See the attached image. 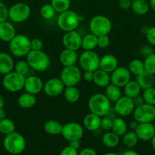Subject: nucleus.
<instances>
[{"mask_svg":"<svg viewBox=\"0 0 155 155\" xmlns=\"http://www.w3.org/2000/svg\"><path fill=\"white\" fill-rule=\"evenodd\" d=\"M88 105L91 113L98 115L100 117L107 116L111 110V101L103 93L93 95L88 101Z\"/></svg>","mask_w":155,"mask_h":155,"instance_id":"obj_1","label":"nucleus"},{"mask_svg":"<svg viewBox=\"0 0 155 155\" xmlns=\"http://www.w3.org/2000/svg\"><path fill=\"white\" fill-rule=\"evenodd\" d=\"M3 145L7 152L11 154H20L24 151L26 141L24 136L17 132L6 135L3 141Z\"/></svg>","mask_w":155,"mask_h":155,"instance_id":"obj_2","label":"nucleus"},{"mask_svg":"<svg viewBox=\"0 0 155 155\" xmlns=\"http://www.w3.org/2000/svg\"><path fill=\"white\" fill-rule=\"evenodd\" d=\"M27 62L30 68L39 72L46 71L50 65V57L43 50H30L27 55Z\"/></svg>","mask_w":155,"mask_h":155,"instance_id":"obj_3","label":"nucleus"},{"mask_svg":"<svg viewBox=\"0 0 155 155\" xmlns=\"http://www.w3.org/2000/svg\"><path fill=\"white\" fill-rule=\"evenodd\" d=\"M9 50L15 57L27 56L30 51V39L24 34H16L9 42Z\"/></svg>","mask_w":155,"mask_h":155,"instance_id":"obj_4","label":"nucleus"},{"mask_svg":"<svg viewBox=\"0 0 155 155\" xmlns=\"http://www.w3.org/2000/svg\"><path fill=\"white\" fill-rule=\"evenodd\" d=\"M81 21V16L75 12L71 10H67L59 14L57 19V24L59 29L64 32L75 30L79 26Z\"/></svg>","mask_w":155,"mask_h":155,"instance_id":"obj_5","label":"nucleus"},{"mask_svg":"<svg viewBox=\"0 0 155 155\" xmlns=\"http://www.w3.org/2000/svg\"><path fill=\"white\" fill-rule=\"evenodd\" d=\"M112 22L104 15H95L89 24L91 32L97 36L108 35L112 30Z\"/></svg>","mask_w":155,"mask_h":155,"instance_id":"obj_6","label":"nucleus"},{"mask_svg":"<svg viewBox=\"0 0 155 155\" xmlns=\"http://www.w3.org/2000/svg\"><path fill=\"white\" fill-rule=\"evenodd\" d=\"M25 79V76L15 71H12L4 76L2 79V86L9 92H19L24 89Z\"/></svg>","mask_w":155,"mask_h":155,"instance_id":"obj_7","label":"nucleus"},{"mask_svg":"<svg viewBox=\"0 0 155 155\" xmlns=\"http://www.w3.org/2000/svg\"><path fill=\"white\" fill-rule=\"evenodd\" d=\"M100 59V58L95 51H84L78 56V63L83 71L94 72L99 69Z\"/></svg>","mask_w":155,"mask_h":155,"instance_id":"obj_8","label":"nucleus"},{"mask_svg":"<svg viewBox=\"0 0 155 155\" xmlns=\"http://www.w3.org/2000/svg\"><path fill=\"white\" fill-rule=\"evenodd\" d=\"M31 10L28 5L23 2L14 4L9 8V18L15 23H22L30 16Z\"/></svg>","mask_w":155,"mask_h":155,"instance_id":"obj_9","label":"nucleus"},{"mask_svg":"<svg viewBox=\"0 0 155 155\" xmlns=\"http://www.w3.org/2000/svg\"><path fill=\"white\" fill-rule=\"evenodd\" d=\"M81 71L75 65L64 67L60 74V80L65 86H77L81 81Z\"/></svg>","mask_w":155,"mask_h":155,"instance_id":"obj_10","label":"nucleus"},{"mask_svg":"<svg viewBox=\"0 0 155 155\" xmlns=\"http://www.w3.org/2000/svg\"><path fill=\"white\" fill-rule=\"evenodd\" d=\"M134 120L139 124L152 123L155 120V107L153 105L143 104L139 107H135L133 111Z\"/></svg>","mask_w":155,"mask_h":155,"instance_id":"obj_11","label":"nucleus"},{"mask_svg":"<svg viewBox=\"0 0 155 155\" xmlns=\"http://www.w3.org/2000/svg\"><path fill=\"white\" fill-rule=\"evenodd\" d=\"M61 135L65 140H80L84 136V128L81 124L75 122H70L62 126Z\"/></svg>","mask_w":155,"mask_h":155,"instance_id":"obj_12","label":"nucleus"},{"mask_svg":"<svg viewBox=\"0 0 155 155\" xmlns=\"http://www.w3.org/2000/svg\"><path fill=\"white\" fill-rule=\"evenodd\" d=\"M132 74L129 68L124 67H118L111 73L110 83L120 88H123L131 80Z\"/></svg>","mask_w":155,"mask_h":155,"instance_id":"obj_13","label":"nucleus"},{"mask_svg":"<svg viewBox=\"0 0 155 155\" xmlns=\"http://www.w3.org/2000/svg\"><path fill=\"white\" fill-rule=\"evenodd\" d=\"M114 108L120 117H128L133 113L135 107L132 98L124 95L115 101Z\"/></svg>","mask_w":155,"mask_h":155,"instance_id":"obj_14","label":"nucleus"},{"mask_svg":"<svg viewBox=\"0 0 155 155\" xmlns=\"http://www.w3.org/2000/svg\"><path fill=\"white\" fill-rule=\"evenodd\" d=\"M65 86L60 78H52L43 84L44 92L50 97H57L63 92Z\"/></svg>","mask_w":155,"mask_h":155,"instance_id":"obj_15","label":"nucleus"},{"mask_svg":"<svg viewBox=\"0 0 155 155\" xmlns=\"http://www.w3.org/2000/svg\"><path fill=\"white\" fill-rule=\"evenodd\" d=\"M82 37L77 31L65 32L62 39V44L65 48L77 51L81 47Z\"/></svg>","mask_w":155,"mask_h":155,"instance_id":"obj_16","label":"nucleus"},{"mask_svg":"<svg viewBox=\"0 0 155 155\" xmlns=\"http://www.w3.org/2000/svg\"><path fill=\"white\" fill-rule=\"evenodd\" d=\"M24 89L26 91V92L34 95H36L43 89V80L36 76H30V77H27L24 82Z\"/></svg>","mask_w":155,"mask_h":155,"instance_id":"obj_17","label":"nucleus"},{"mask_svg":"<svg viewBox=\"0 0 155 155\" xmlns=\"http://www.w3.org/2000/svg\"><path fill=\"white\" fill-rule=\"evenodd\" d=\"M138 139L141 141H150L155 134V127L151 123L139 124L135 130Z\"/></svg>","mask_w":155,"mask_h":155,"instance_id":"obj_18","label":"nucleus"},{"mask_svg":"<svg viewBox=\"0 0 155 155\" xmlns=\"http://www.w3.org/2000/svg\"><path fill=\"white\" fill-rule=\"evenodd\" d=\"M118 59L113 54H107L103 55L100 59V67L99 68L102 71L111 74L118 68Z\"/></svg>","mask_w":155,"mask_h":155,"instance_id":"obj_19","label":"nucleus"},{"mask_svg":"<svg viewBox=\"0 0 155 155\" xmlns=\"http://www.w3.org/2000/svg\"><path fill=\"white\" fill-rule=\"evenodd\" d=\"M59 61L64 67L75 65L78 61V55L77 51L65 48L59 55Z\"/></svg>","mask_w":155,"mask_h":155,"instance_id":"obj_20","label":"nucleus"},{"mask_svg":"<svg viewBox=\"0 0 155 155\" xmlns=\"http://www.w3.org/2000/svg\"><path fill=\"white\" fill-rule=\"evenodd\" d=\"M16 35V30L12 23L3 21L0 23V39L4 42H10Z\"/></svg>","mask_w":155,"mask_h":155,"instance_id":"obj_21","label":"nucleus"},{"mask_svg":"<svg viewBox=\"0 0 155 155\" xmlns=\"http://www.w3.org/2000/svg\"><path fill=\"white\" fill-rule=\"evenodd\" d=\"M15 63L12 56L6 52H0V74H5L12 72Z\"/></svg>","mask_w":155,"mask_h":155,"instance_id":"obj_22","label":"nucleus"},{"mask_svg":"<svg viewBox=\"0 0 155 155\" xmlns=\"http://www.w3.org/2000/svg\"><path fill=\"white\" fill-rule=\"evenodd\" d=\"M101 117L97 114L90 113L84 117L83 120L84 127L89 131H96L100 128Z\"/></svg>","mask_w":155,"mask_h":155,"instance_id":"obj_23","label":"nucleus"},{"mask_svg":"<svg viewBox=\"0 0 155 155\" xmlns=\"http://www.w3.org/2000/svg\"><path fill=\"white\" fill-rule=\"evenodd\" d=\"M135 81L138 83L141 89H146L148 88L153 87L154 84L155 79L153 74H150L144 71L139 75L136 76V80Z\"/></svg>","mask_w":155,"mask_h":155,"instance_id":"obj_24","label":"nucleus"},{"mask_svg":"<svg viewBox=\"0 0 155 155\" xmlns=\"http://www.w3.org/2000/svg\"><path fill=\"white\" fill-rule=\"evenodd\" d=\"M93 82L96 86L99 87L106 88L110 83V75L109 73L102 71L99 68L94 72Z\"/></svg>","mask_w":155,"mask_h":155,"instance_id":"obj_25","label":"nucleus"},{"mask_svg":"<svg viewBox=\"0 0 155 155\" xmlns=\"http://www.w3.org/2000/svg\"><path fill=\"white\" fill-rule=\"evenodd\" d=\"M18 105L24 109H29L33 107L36 103V98L34 95L25 92L18 97Z\"/></svg>","mask_w":155,"mask_h":155,"instance_id":"obj_26","label":"nucleus"},{"mask_svg":"<svg viewBox=\"0 0 155 155\" xmlns=\"http://www.w3.org/2000/svg\"><path fill=\"white\" fill-rule=\"evenodd\" d=\"M97 39L98 36L91 33L85 35L82 37L81 40V48L84 49V51H93L97 46Z\"/></svg>","mask_w":155,"mask_h":155,"instance_id":"obj_27","label":"nucleus"},{"mask_svg":"<svg viewBox=\"0 0 155 155\" xmlns=\"http://www.w3.org/2000/svg\"><path fill=\"white\" fill-rule=\"evenodd\" d=\"M132 9L138 15H144L149 12L150 5L146 0H134L132 3Z\"/></svg>","mask_w":155,"mask_h":155,"instance_id":"obj_28","label":"nucleus"},{"mask_svg":"<svg viewBox=\"0 0 155 155\" xmlns=\"http://www.w3.org/2000/svg\"><path fill=\"white\" fill-rule=\"evenodd\" d=\"M128 125L122 117H116L112 120V127L111 130L119 136H123L127 133Z\"/></svg>","mask_w":155,"mask_h":155,"instance_id":"obj_29","label":"nucleus"},{"mask_svg":"<svg viewBox=\"0 0 155 155\" xmlns=\"http://www.w3.org/2000/svg\"><path fill=\"white\" fill-rule=\"evenodd\" d=\"M105 95L107 97L108 99L111 102H115L118 99H119L122 95V91L120 87L115 86V85L109 83L105 89Z\"/></svg>","mask_w":155,"mask_h":155,"instance_id":"obj_30","label":"nucleus"},{"mask_svg":"<svg viewBox=\"0 0 155 155\" xmlns=\"http://www.w3.org/2000/svg\"><path fill=\"white\" fill-rule=\"evenodd\" d=\"M141 90V89L138 83L136 81H133V80H130L123 87V92H124L125 95L131 98H133L139 95Z\"/></svg>","mask_w":155,"mask_h":155,"instance_id":"obj_31","label":"nucleus"},{"mask_svg":"<svg viewBox=\"0 0 155 155\" xmlns=\"http://www.w3.org/2000/svg\"><path fill=\"white\" fill-rule=\"evenodd\" d=\"M62 124L59 122L53 120H50L46 121L43 126V129L46 133L50 135H59L61 134L62 130Z\"/></svg>","mask_w":155,"mask_h":155,"instance_id":"obj_32","label":"nucleus"},{"mask_svg":"<svg viewBox=\"0 0 155 155\" xmlns=\"http://www.w3.org/2000/svg\"><path fill=\"white\" fill-rule=\"evenodd\" d=\"M65 100L69 103H75L80 98V92L75 86H65L63 91Z\"/></svg>","mask_w":155,"mask_h":155,"instance_id":"obj_33","label":"nucleus"},{"mask_svg":"<svg viewBox=\"0 0 155 155\" xmlns=\"http://www.w3.org/2000/svg\"><path fill=\"white\" fill-rule=\"evenodd\" d=\"M102 142L108 148H115L119 144V136L113 132H107L102 137Z\"/></svg>","mask_w":155,"mask_h":155,"instance_id":"obj_34","label":"nucleus"},{"mask_svg":"<svg viewBox=\"0 0 155 155\" xmlns=\"http://www.w3.org/2000/svg\"><path fill=\"white\" fill-rule=\"evenodd\" d=\"M14 132H15V125L12 120L5 117L0 120V133L6 136Z\"/></svg>","mask_w":155,"mask_h":155,"instance_id":"obj_35","label":"nucleus"},{"mask_svg":"<svg viewBox=\"0 0 155 155\" xmlns=\"http://www.w3.org/2000/svg\"><path fill=\"white\" fill-rule=\"evenodd\" d=\"M129 70L133 75L138 76L144 71V61L139 59H133L129 64Z\"/></svg>","mask_w":155,"mask_h":155,"instance_id":"obj_36","label":"nucleus"},{"mask_svg":"<svg viewBox=\"0 0 155 155\" xmlns=\"http://www.w3.org/2000/svg\"><path fill=\"white\" fill-rule=\"evenodd\" d=\"M50 4L54 8L55 11L58 13H62L69 10L71 6V0H51Z\"/></svg>","mask_w":155,"mask_h":155,"instance_id":"obj_37","label":"nucleus"},{"mask_svg":"<svg viewBox=\"0 0 155 155\" xmlns=\"http://www.w3.org/2000/svg\"><path fill=\"white\" fill-rule=\"evenodd\" d=\"M122 142L123 144L128 148H133L138 143V138L134 130L133 131H129L127 132L123 136Z\"/></svg>","mask_w":155,"mask_h":155,"instance_id":"obj_38","label":"nucleus"},{"mask_svg":"<svg viewBox=\"0 0 155 155\" xmlns=\"http://www.w3.org/2000/svg\"><path fill=\"white\" fill-rule=\"evenodd\" d=\"M144 71L150 74H155V53L145 57L144 61Z\"/></svg>","mask_w":155,"mask_h":155,"instance_id":"obj_39","label":"nucleus"},{"mask_svg":"<svg viewBox=\"0 0 155 155\" xmlns=\"http://www.w3.org/2000/svg\"><path fill=\"white\" fill-rule=\"evenodd\" d=\"M56 11L51 4H45L41 7L40 15L46 20H50L56 15Z\"/></svg>","mask_w":155,"mask_h":155,"instance_id":"obj_40","label":"nucleus"},{"mask_svg":"<svg viewBox=\"0 0 155 155\" xmlns=\"http://www.w3.org/2000/svg\"><path fill=\"white\" fill-rule=\"evenodd\" d=\"M144 102L150 105H155V88L150 87L144 90L142 95Z\"/></svg>","mask_w":155,"mask_h":155,"instance_id":"obj_41","label":"nucleus"},{"mask_svg":"<svg viewBox=\"0 0 155 155\" xmlns=\"http://www.w3.org/2000/svg\"><path fill=\"white\" fill-rule=\"evenodd\" d=\"M29 68L30 67H29V64H27V61H18L15 64L14 69H15V72L25 76V74H27V72H28Z\"/></svg>","mask_w":155,"mask_h":155,"instance_id":"obj_42","label":"nucleus"},{"mask_svg":"<svg viewBox=\"0 0 155 155\" xmlns=\"http://www.w3.org/2000/svg\"><path fill=\"white\" fill-rule=\"evenodd\" d=\"M110 43V39L108 35L98 36L97 39V46L100 48H106L109 45Z\"/></svg>","mask_w":155,"mask_h":155,"instance_id":"obj_43","label":"nucleus"},{"mask_svg":"<svg viewBox=\"0 0 155 155\" xmlns=\"http://www.w3.org/2000/svg\"><path fill=\"white\" fill-rule=\"evenodd\" d=\"M112 127V120L107 116L103 117L100 122V128L104 130H111Z\"/></svg>","mask_w":155,"mask_h":155,"instance_id":"obj_44","label":"nucleus"},{"mask_svg":"<svg viewBox=\"0 0 155 155\" xmlns=\"http://www.w3.org/2000/svg\"><path fill=\"white\" fill-rule=\"evenodd\" d=\"M145 36L149 43L155 46V26L148 27L147 33H145Z\"/></svg>","mask_w":155,"mask_h":155,"instance_id":"obj_45","label":"nucleus"},{"mask_svg":"<svg viewBox=\"0 0 155 155\" xmlns=\"http://www.w3.org/2000/svg\"><path fill=\"white\" fill-rule=\"evenodd\" d=\"M43 43L40 39L35 38V39H30V48L33 51H40L43 49Z\"/></svg>","mask_w":155,"mask_h":155,"instance_id":"obj_46","label":"nucleus"},{"mask_svg":"<svg viewBox=\"0 0 155 155\" xmlns=\"http://www.w3.org/2000/svg\"><path fill=\"white\" fill-rule=\"evenodd\" d=\"M9 18V8L5 4L0 2V23L5 21Z\"/></svg>","mask_w":155,"mask_h":155,"instance_id":"obj_47","label":"nucleus"},{"mask_svg":"<svg viewBox=\"0 0 155 155\" xmlns=\"http://www.w3.org/2000/svg\"><path fill=\"white\" fill-rule=\"evenodd\" d=\"M60 155H78V150L71 148L69 145L67 147H65L61 151Z\"/></svg>","mask_w":155,"mask_h":155,"instance_id":"obj_48","label":"nucleus"},{"mask_svg":"<svg viewBox=\"0 0 155 155\" xmlns=\"http://www.w3.org/2000/svg\"><path fill=\"white\" fill-rule=\"evenodd\" d=\"M132 0H119V6L123 10H127L132 7Z\"/></svg>","mask_w":155,"mask_h":155,"instance_id":"obj_49","label":"nucleus"},{"mask_svg":"<svg viewBox=\"0 0 155 155\" xmlns=\"http://www.w3.org/2000/svg\"><path fill=\"white\" fill-rule=\"evenodd\" d=\"M78 155H97V154L93 148H85L78 153Z\"/></svg>","mask_w":155,"mask_h":155,"instance_id":"obj_50","label":"nucleus"},{"mask_svg":"<svg viewBox=\"0 0 155 155\" xmlns=\"http://www.w3.org/2000/svg\"><path fill=\"white\" fill-rule=\"evenodd\" d=\"M134 102V105H135V107H139V106L142 105L143 104H144V100L142 96H140V95H138V96L135 97V98H132Z\"/></svg>","mask_w":155,"mask_h":155,"instance_id":"obj_51","label":"nucleus"},{"mask_svg":"<svg viewBox=\"0 0 155 155\" xmlns=\"http://www.w3.org/2000/svg\"><path fill=\"white\" fill-rule=\"evenodd\" d=\"M141 53L143 56L147 57V56L150 55V54H151L152 53H153V51L150 47L144 46L142 47V48L141 49Z\"/></svg>","mask_w":155,"mask_h":155,"instance_id":"obj_52","label":"nucleus"},{"mask_svg":"<svg viewBox=\"0 0 155 155\" xmlns=\"http://www.w3.org/2000/svg\"><path fill=\"white\" fill-rule=\"evenodd\" d=\"M83 77H84V80L86 82L93 81V78H94V72H92V71H84Z\"/></svg>","mask_w":155,"mask_h":155,"instance_id":"obj_53","label":"nucleus"},{"mask_svg":"<svg viewBox=\"0 0 155 155\" xmlns=\"http://www.w3.org/2000/svg\"><path fill=\"white\" fill-rule=\"evenodd\" d=\"M69 144H68V145H69L70 147H71V148H74V149L78 150L81 147V142H80V140H73V141H70Z\"/></svg>","mask_w":155,"mask_h":155,"instance_id":"obj_54","label":"nucleus"},{"mask_svg":"<svg viewBox=\"0 0 155 155\" xmlns=\"http://www.w3.org/2000/svg\"><path fill=\"white\" fill-rule=\"evenodd\" d=\"M138 124H139V123H138V121L135 120H134L131 121L130 122V124H129V127H130L132 130H134V131H135V129L138 127Z\"/></svg>","mask_w":155,"mask_h":155,"instance_id":"obj_55","label":"nucleus"},{"mask_svg":"<svg viewBox=\"0 0 155 155\" xmlns=\"http://www.w3.org/2000/svg\"><path fill=\"white\" fill-rule=\"evenodd\" d=\"M122 155H139L138 153H137L136 151H133V150H128L126 151Z\"/></svg>","mask_w":155,"mask_h":155,"instance_id":"obj_56","label":"nucleus"},{"mask_svg":"<svg viewBox=\"0 0 155 155\" xmlns=\"http://www.w3.org/2000/svg\"><path fill=\"white\" fill-rule=\"evenodd\" d=\"M5 111L4 110V109H0V120L5 119Z\"/></svg>","mask_w":155,"mask_h":155,"instance_id":"obj_57","label":"nucleus"},{"mask_svg":"<svg viewBox=\"0 0 155 155\" xmlns=\"http://www.w3.org/2000/svg\"><path fill=\"white\" fill-rule=\"evenodd\" d=\"M149 5H150V8L155 12V0H150L149 1Z\"/></svg>","mask_w":155,"mask_h":155,"instance_id":"obj_58","label":"nucleus"},{"mask_svg":"<svg viewBox=\"0 0 155 155\" xmlns=\"http://www.w3.org/2000/svg\"><path fill=\"white\" fill-rule=\"evenodd\" d=\"M5 105V101H4V98H2V95H0V109H2L4 107Z\"/></svg>","mask_w":155,"mask_h":155,"instance_id":"obj_59","label":"nucleus"},{"mask_svg":"<svg viewBox=\"0 0 155 155\" xmlns=\"http://www.w3.org/2000/svg\"><path fill=\"white\" fill-rule=\"evenodd\" d=\"M151 145H152V148H153V149L155 151V134L154 136H153V138L151 139Z\"/></svg>","mask_w":155,"mask_h":155,"instance_id":"obj_60","label":"nucleus"},{"mask_svg":"<svg viewBox=\"0 0 155 155\" xmlns=\"http://www.w3.org/2000/svg\"><path fill=\"white\" fill-rule=\"evenodd\" d=\"M103 155H120L119 154H116V153H113V152H109V153H106Z\"/></svg>","mask_w":155,"mask_h":155,"instance_id":"obj_61","label":"nucleus"},{"mask_svg":"<svg viewBox=\"0 0 155 155\" xmlns=\"http://www.w3.org/2000/svg\"><path fill=\"white\" fill-rule=\"evenodd\" d=\"M0 2H2V0H0Z\"/></svg>","mask_w":155,"mask_h":155,"instance_id":"obj_62","label":"nucleus"},{"mask_svg":"<svg viewBox=\"0 0 155 155\" xmlns=\"http://www.w3.org/2000/svg\"><path fill=\"white\" fill-rule=\"evenodd\" d=\"M132 1H134V0H132Z\"/></svg>","mask_w":155,"mask_h":155,"instance_id":"obj_63","label":"nucleus"},{"mask_svg":"<svg viewBox=\"0 0 155 155\" xmlns=\"http://www.w3.org/2000/svg\"><path fill=\"white\" fill-rule=\"evenodd\" d=\"M154 107H155V105H154Z\"/></svg>","mask_w":155,"mask_h":155,"instance_id":"obj_64","label":"nucleus"}]
</instances>
